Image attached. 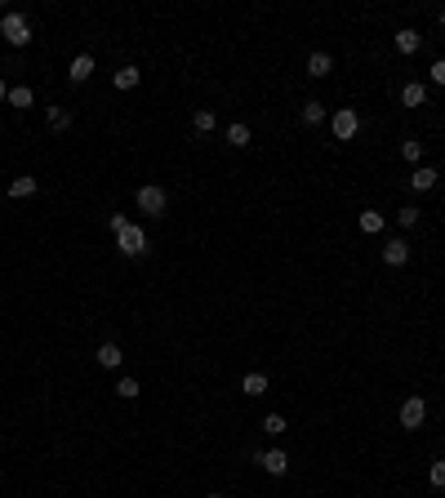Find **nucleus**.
<instances>
[{
	"instance_id": "obj_5",
	"label": "nucleus",
	"mask_w": 445,
	"mask_h": 498,
	"mask_svg": "<svg viewBox=\"0 0 445 498\" xmlns=\"http://www.w3.org/2000/svg\"><path fill=\"white\" fill-rule=\"evenodd\" d=\"M423 418H428V400H423V396H405L401 400V427L405 431H419Z\"/></svg>"
},
{
	"instance_id": "obj_3",
	"label": "nucleus",
	"mask_w": 445,
	"mask_h": 498,
	"mask_svg": "<svg viewBox=\"0 0 445 498\" xmlns=\"http://www.w3.org/2000/svg\"><path fill=\"white\" fill-rule=\"evenodd\" d=\"M0 36H5L14 49H23V45L32 41V27H27V18H23V14H14V9H9V14L0 18Z\"/></svg>"
},
{
	"instance_id": "obj_15",
	"label": "nucleus",
	"mask_w": 445,
	"mask_h": 498,
	"mask_svg": "<svg viewBox=\"0 0 445 498\" xmlns=\"http://www.w3.org/2000/svg\"><path fill=\"white\" fill-rule=\"evenodd\" d=\"M356 227H361L365 236H378V231L387 227V218H383V214H378V210H365L361 218H356Z\"/></svg>"
},
{
	"instance_id": "obj_32",
	"label": "nucleus",
	"mask_w": 445,
	"mask_h": 498,
	"mask_svg": "<svg viewBox=\"0 0 445 498\" xmlns=\"http://www.w3.org/2000/svg\"><path fill=\"white\" fill-rule=\"evenodd\" d=\"M441 23H445V9H441Z\"/></svg>"
},
{
	"instance_id": "obj_31",
	"label": "nucleus",
	"mask_w": 445,
	"mask_h": 498,
	"mask_svg": "<svg viewBox=\"0 0 445 498\" xmlns=\"http://www.w3.org/2000/svg\"><path fill=\"white\" fill-rule=\"evenodd\" d=\"M205 498H223V494H205Z\"/></svg>"
},
{
	"instance_id": "obj_23",
	"label": "nucleus",
	"mask_w": 445,
	"mask_h": 498,
	"mask_svg": "<svg viewBox=\"0 0 445 498\" xmlns=\"http://www.w3.org/2000/svg\"><path fill=\"white\" fill-rule=\"evenodd\" d=\"M401 156H405L410 165H419V161H423V143H419V138H405V143H401Z\"/></svg>"
},
{
	"instance_id": "obj_25",
	"label": "nucleus",
	"mask_w": 445,
	"mask_h": 498,
	"mask_svg": "<svg viewBox=\"0 0 445 498\" xmlns=\"http://www.w3.org/2000/svg\"><path fill=\"white\" fill-rule=\"evenodd\" d=\"M138 392H143V387H138V378H120V383H116V396H120V400H134Z\"/></svg>"
},
{
	"instance_id": "obj_1",
	"label": "nucleus",
	"mask_w": 445,
	"mask_h": 498,
	"mask_svg": "<svg viewBox=\"0 0 445 498\" xmlns=\"http://www.w3.org/2000/svg\"><path fill=\"white\" fill-rule=\"evenodd\" d=\"M329 134H334L338 143H352V138L361 134V116H356L352 107H338L334 116H329Z\"/></svg>"
},
{
	"instance_id": "obj_4",
	"label": "nucleus",
	"mask_w": 445,
	"mask_h": 498,
	"mask_svg": "<svg viewBox=\"0 0 445 498\" xmlns=\"http://www.w3.org/2000/svg\"><path fill=\"white\" fill-rule=\"evenodd\" d=\"M116 249L125 253V258H138V253H147V231L138 227V223H129L125 231H116Z\"/></svg>"
},
{
	"instance_id": "obj_10",
	"label": "nucleus",
	"mask_w": 445,
	"mask_h": 498,
	"mask_svg": "<svg viewBox=\"0 0 445 498\" xmlns=\"http://www.w3.org/2000/svg\"><path fill=\"white\" fill-rule=\"evenodd\" d=\"M401 102H405V107H423V102H428V84L405 80V84H401Z\"/></svg>"
},
{
	"instance_id": "obj_6",
	"label": "nucleus",
	"mask_w": 445,
	"mask_h": 498,
	"mask_svg": "<svg viewBox=\"0 0 445 498\" xmlns=\"http://www.w3.org/2000/svg\"><path fill=\"white\" fill-rule=\"evenodd\" d=\"M254 463H259L268 476H285L290 472V454H285V449H259V458H254Z\"/></svg>"
},
{
	"instance_id": "obj_9",
	"label": "nucleus",
	"mask_w": 445,
	"mask_h": 498,
	"mask_svg": "<svg viewBox=\"0 0 445 498\" xmlns=\"http://www.w3.org/2000/svg\"><path fill=\"white\" fill-rule=\"evenodd\" d=\"M383 262H387V267H405V262H410V245H405L401 236L387 240V245H383Z\"/></svg>"
},
{
	"instance_id": "obj_29",
	"label": "nucleus",
	"mask_w": 445,
	"mask_h": 498,
	"mask_svg": "<svg viewBox=\"0 0 445 498\" xmlns=\"http://www.w3.org/2000/svg\"><path fill=\"white\" fill-rule=\"evenodd\" d=\"M107 227H111V236H116V231H125V227H129V218H125V214H111Z\"/></svg>"
},
{
	"instance_id": "obj_11",
	"label": "nucleus",
	"mask_w": 445,
	"mask_h": 498,
	"mask_svg": "<svg viewBox=\"0 0 445 498\" xmlns=\"http://www.w3.org/2000/svg\"><path fill=\"white\" fill-rule=\"evenodd\" d=\"M36 187H41V183H36V178L32 174H23V178H14V183H9V201H27V196H36Z\"/></svg>"
},
{
	"instance_id": "obj_30",
	"label": "nucleus",
	"mask_w": 445,
	"mask_h": 498,
	"mask_svg": "<svg viewBox=\"0 0 445 498\" xmlns=\"http://www.w3.org/2000/svg\"><path fill=\"white\" fill-rule=\"evenodd\" d=\"M5 102H9V84L0 80V107H5Z\"/></svg>"
},
{
	"instance_id": "obj_14",
	"label": "nucleus",
	"mask_w": 445,
	"mask_h": 498,
	"mask_svg": "<svg viewBox=\"0 0 445 498\" xmlns=\"http://www.w3.org/2000/svg\"><path fill=\"white\" fill-rule=\"evenodd\" d=\"M329 71H334V58H329V54L325 49H316V54H312V58H307V76H329Z\"/></svg>"
},
{
	"instance_id": "obj_12",
	"label": "nucleus",
	"mask_w": 445,
	"mask_h": 498,
	"mask_svg": "<svg viewBox=\"0 0 445 498\" xmlns=\"http://www.w3.org/2000/svg\"><path fill=\"white\" fill-rule=\"evenodd\" d=\"M419 45H423V36L414 32V27H401V32H396V49H401L405 58H410V54H419Z\"/></svg>"
},
{
	"instance_id": "obj_19",
	"label": "nucleus",
	"mask_w": 445,
	"mask_h": 498,
	"mask_svg": "<svg viewBox=\"0 0 445 498\" xmlns=\"http://www.w3.org/2000/svg\"><path fill=\"white\" fill-rule=\"evenodd\" d=\"M321 120H325V102L307 98V102H303V125H321Z\"/></svg>"
},
{
	"instance_id": "obj_24",
	"label": "nucleus",
	"mask_w": 445,
	"mask_h": 498,
	"mask_svg": "<svg viewBox=\"0 0 445 498\" xmlns=\"http://www.w3.org/2000/svg\"><path fill=\"white\" fill-rule=\"evenodd\" d=\"M45 116H50V125L58 129V134H63V129L72 125V116H67V111H63V107H45Z\"/></svg>"
},
{
	"instance_id": "obj_20",
	"label": "nucleus",
	"mask_w": 445,
	"mask_h": 498,
	"mask_svg": "<svg viewBox=\"0 0 445 498\" xmlns=\"http://www.w3.org/2000/svg\"><path fill=\"white\" fill-rule=\"evenodd\" d=\"M192 129H196V134H214V129H219V116H214V111H196V116H192Z\"/></svg>"
},
{
	"instance_id": "obj_21",
	"label": "nucleus",
	"mask_w": 445,
	"mask_h": 498,
	"mask_svg": "<svg viewBox=\"0 0 445 498\" xmlns=\"http://www.w3.org/2000/svg\"><path fill=\"white\" fill-rule=\"evenodd\" d=\"M241 392H245V396H263V392H268V374H245Z\"/></svg>"
},
{
	"instance_id": "obj_27",
	"label": "nucleus",
	"mask_w": 445,
	"mask_h": 498,
	"mask_svg": "<svg viewBox=\"0 0 445 498\" xmlns=\"http://www.w3.org/2000/svg\"><path fill=\"white\" fill-rule=\"evenodd\" d=\"M419 218H423V210H414V205H405V210L396 214V223H401V227H414Z\"/></svg>"
},
{
	"instance_id": "obj_22",
	"label": "nucleus",
	"mask_w": 445,
	"mask_h": 498,
	"mask_svg": "<svg viewBox=\"0 0 445 498\" xmlns=\"http://www.w3.org/2000/svg\"><path fill=\"white\" fill-rule=\"evenodd\" d=\"M263 431H268V436H285V431H290L285 414H268V418H263Z\"/></svg>"
},
{
	"instance_id": "obj_17",
	"label": "nucleus",
	"mask_w": 445,
	"mask_h": 498,
	"mask_svg": "<svg viewBox=\"0 0 445 498\" xmlns=\"http://www.w3.org/2000/svg\"><path fill=\"white\" fill-rule=\"evenodd\" d=\"M410 187H414V192H432V187H437V169L419 165V169L410 174Z\"/></svg>"
},
{
	"instance_id": "obj_16",
	"label": "nucleus",
	"mask_w": 445,
	"mask_h": 498,
	"mask_svg": "<svg viewBox=\"0 0 445 498\" xmlns=\"http://www.w3.org/2000/svg\"><path fill=\"white\" fill-rule=\"evenodd\" d=\"M138 80H143V71L138 67H120L116 76H111V84H116L120 93H129V89H138Z\"/></svg>"
},
{
	"instance_id": "obj_33",
	"label": "nucleus",
	"mask_w": 445,
	"mask_h": 498,
	"mask_svg": "<svg viewBox=\"0 0 445 498\" xmlns=\"http://www.w3.org/2000/svg\"><path fill=\"white\" fill-rule=\"evenodd\" d=\"M0 476H5V467H0Z\"/></svg>"
},
{
	"instance_id": "obj_26",
	"label": "nucleus",
	"mask_w": 445,
	"mask_h": 498,
	"mask_svg": "<svg viewBox=\"0 0 445 498\" xmlns=\"http://www.w3.org/2000/svg\"><path fill=\"white\" fill-rule=\"evenodd\" d=\"M428 481H432V490H445V458H437L428 467Z\"/></svg>"
},
{
	"instance_id": "obj_34",
	"label": "nucleus",
	"mask_w": 445,
	"mask_h": 498,
	"mask_svg": "<svg viewBox=\"0 0 445 498\" xmlns=\"http://www.w3.org/2000/svg\"><path fill=\"white\" fill-rule=\"evenodd\" d=\"M0 201H5V192H0Z\"/></svg>"
},
{
	"instance_id": "obj_18",
	"label": "nucleus",
	"mask_w": 445,
	"mask_h": 498,
	"mask_svg": "<svg viewBox=\"0 0 445 498\" xmlns=\"http://www.w3.org/2000/svg\"><path fill=\"white\" fill-rule=\"evenodd\" d=\"M9 107H14V111H27V107H36V93L27 89V84H14V89H9Z\"/></svg>"
},
{
	"instance_id": "obj_28",
	"label": "nucleus",
	"mask_w": 445,
	"mask_h": 498,
	"mask_svg": "<svg viewBox=\"0 0 445 498\" xmlns=\"http://www.w3.org/2000/svg\"><path fill=\"white\" fill-rule=\"evenodd\" d=\"M428 80H432V84H441V89H445V58H437V63L428 67Z\"/></svg>"
},
{
	"instance_id": "obj_13",
	"label": "nucleus",
	"mask_w": 445,
	"mask_h": 498,
	"mask_svg": "<svg viewBox=\"0 0 445 498\" xmlns=\"http://www.w3.org/2000/svg\"><path fill=\"white\" fill-rule=\"evenodd\" d=\"M223 138H227V147H236V152H241V147H250L254 134H250V125H245V120H236V125H227Z\"/></svg>"
},
{
	"instance_id": "obj_2",
	"label": "nucleus",
	"mask_w": 445,
	"mask_h": 498,
	"mask_svg": "<svg viewBox=\"0 0 445 498\" xmlns=\"http://www.w3.org/2000/svg\"><path fill=\"white\" fill-rule=\"evenodd\" d=\"M134 201H138V210H143V214H151V218H160V214L169 210V192H165V187H156V183L138 187Z\"/></svg>"
},
{
	"instance_id": "obj_8",
	"label": "nucleus",
	"mask_w": 445,
	"mask_h": 498,
	"mask_svg": "<svg viewBox=\"0 0 445 498\" xmlns=\"http://www.w3.org/2000/svg\"><path fill=\"white\" fill-rule=\"evenodd\" d=\"M89 76H94V54H76L72 67H67V80H72V84H85Z\"/></svg>"
},
{
	"instance_id": "obj_7",
	"label": "nucleus",
	"mask_w": 445,
	"mask_h": 498,
	"mask_svg": "<svg viewBox=\"0 0 445 498\" xmlns=\"http://www.w3.org/2000/svg\"><path fill=\"white\" fill-rule=\"evenodd\" d=\"M94 361H98V370H120V365H125V352H120L116 343H102L98 352H94Z\"/></svg>"
}]
</instances>
